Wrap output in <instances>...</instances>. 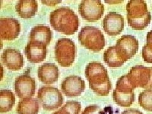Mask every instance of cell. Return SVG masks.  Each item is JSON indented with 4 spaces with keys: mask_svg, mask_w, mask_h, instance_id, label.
<instances>
[{
    "mask_svg": "<svg viewBox=\"0 0 152 114\" xmlns=\"http://www.w3.org/2000/svg\"><path fill=\"white\" fill-rule=\"evenodd\" d=\"M89 88L99 96H107L112 89V84L107 70L99 62L93 61L87 65L85 69Z\"/></svg>",
    "mask_w": 152,
    "mask_h": 114,
    "instance_id": "6da1fadb",
    "label": "cell"
},
{
    "mask_svg": "<svg viewBox=\"0 0 152 114\" xmlns=\"http://www.w3.org/2000/svg\"><path fill=\"white\" fill-rule=\"evenodd\" d=\"M50 24L54 29L66 35H72L78 30L77 15L69 7H60L50 13Z\"/></svg>",
    "mask_w": 152,
    "mask_h": 114,
    "instance_id": "7a4b0ae2",
    "label": "cell"
},
{
    "mask_svg": "<svg viewBox=\"0 0 152 114\" xmlns=\"http://www.w3.org/2000/svg\"><path fill=\"white\" fill-rule=\"evenodd\" d=\"M129 26L135 30H142L151 21V14L143 0H131L126 5Z\"/></svg>",
    "mask_w": 152,
    "mask_h": 114,
    "instance_id": "3957f363",
    "label": "cell"
},
{
    "mask_svg": "<svg viewBox=\"0 0 152 114\" xmlns=\"http://www.w3.org/2000/svg\"><path fill=\"white\" fill-rule=\"evenodd\" d=\"M78 39L86 48L98 52L104 48L106 42L102 32L93 26H85L81 28L78 35Z\"/></svg>",
    "mask_w": 152,
    "mask_h": 114,
    "instance_id": "277c9868",
    "label": "cell"
},
{
    "mask_svg": "<svg viewBox=\"0 0 152 114\" xmlns=\"http://www.w3.org/2000/svg\"><path fill=\"white\" fill-rule=\"evenodd\" d=\"M134 89L128 80L127 74L122 75L118 79L115 89L113 90L114 102L121 107H130L135 100Z\"/></svg>",
    "mask_w": 152,
    "mask_h": 114,
    "instance_id": "5b68a950",
    "label": "cell"
},
{
    "mask_svg": "<svg viewBox=\"0 0 152 114\" xmlns=\"http://www.w3.org/2000/svg\"><path fill=\"white\" fill-rule=\"evenodd\" d=\"M75 45L74 41L69 38H61L57 41L55 54L58 64L64 67L70 66L75 58Z\"/></svg>",
    "mask_w": 152,
    "mask_h": 114,
    "instance_id": "8992f818",
    "label": "cell"
},
{
    "mask_svg": "<svg viewBox=\"0 0 152 114\" xmlns=\"http://www.w3.org/2000/svg\"><path fill=\"white\" fill-rule=\"evenodd\" d=\"M129 83L134 89H152V67L142 65L133 66L127 74Z\"/></svg>",
    "mask_w": 152,
    "mask_h": 114,
    "instance_id": "52a82bcc",
    "label": "cell"
},
{
    "mask_svg": "<svg viewBox=\"0 0 152 114\" xmlns=\"http://www.w3.org/2000/svg\"><path fill=\"white\" fill-rule=\"evenodd\" d=\"M37 99L46 110H56L62 105L64 101L60 90L54 87L41 88L37 92Z\"/></svg>",
    "mask_w": 152,
    "mask_h": 114,
    "instance_id": "ba28073f",
    "label": "cell"
},
{
    "mask_svg": "<svg viewBox=\"0 0 152 114\" xmlns=\"http://www.w3.org/2000/svg\"><path fill=\"white\" fill-rule=\"evenodd\" d=\"M115 46L118 57L126 62L136 54L138 51L139 43L133 36L124 35L118 39Z\"/></svg>",
    "mask_w": 152,
    "mask_h": 114,
    "instance_id": "9c48e42d",
    "label": "cell"
},
{
    "mask_svg": "<svg viewBox=\"0 0 152 114\" xmlns=\"http://www.w3.org/2000/svg\"><path fill=\"white\" fill-rule=\"evenodd\" d=\"M81 17L89 22L99 20L104 13V5L99 0H83L79 6Z\"/></svg>",
    "mask_w": 152,
    "mask_h": 114,
    "instance_id": "30bf717a",
    "label": "cell"
},
{
    "mask_svg": "<svg viewBox=\"0 0 152 114\" xmlns=\"http://www.w3.org/2000/svg\"><path fill=\"white\" fill-rule=\"evenodd\" d=\"M36 81L34 78L27 74L17 77L14 83V89L17 96L21 99L32 98L36 91Z\"/></svg>",
    "mask_w": 152,
    "mask_h": 114,
    "instance_id": "8fae6325",
    "label": "cell"
},
{
    "mask_svg": "<svg viewBox=\"0 0 152 114\" xmlns=\"http://www.w3.org/2000/svg\"><path fill=\"white\" fill-rule=\"evenodd\" d=\"M103 29L109 36L120 34L124 27V18L121 14L115 12H109L104 17L103 22Z\"/></svg>",
    "mask_w": 152,
    "mask_h": 114,
    "instance_id": "7c38bea8",
    "label": "cell"
},
{
    "mask_svg": "<svg viewBox=\"0 0 152 114\" xmlns=\"http://www.w3.org/2000/svg\"><path fill=\"white\" fill-rule=\"evenodd\" d=\"M63 93L68 97L80 96L85 89L84 80L79 76L71 75L66 77L61 84Z\"/></svg>",
    "mask_w": 152,
    "mask_h": 114,
    "instance_id": "4fadbf2b",
    "label": "cell"
},
{
    "mask_svg": "<svg viewBox=\"0 0 152 114\" xmlns=\"http://www.w3.org/2000/svg\"><path fill=\"white\" fill-rule=\"evenodd\" d=\"M21 26L17 19L1 18L0 19V37L4 40L15 39L20 32Z\"/></svg>",
    "mask_w": 152,
    "mask_h": 114,
    "instance_id": "5bb4252c",
    "label": "cell"
},
{
    "mask_svg": "<svg viewBox=\"0 0 152 114\" xmlns=\"http://www.w3.org/2000/svg\"><path fill=\"white\" fill-rule=\"evenodd\" d=\"M24 53L30 62L40 63L46 58L47 45L40 42L29 41L25 48Z\"/></svg>",
    "mask_w": 152,
    "mask_h": 114,
    "instance_id": "9a60e30c",
    "label": "cell"
},
{
    "mask_svg": "<svg viewBox=\"0 0 152 114\" xmlns=\"http://www.w3.org/2000/svg\"><path fill=\"white\" fill-rule=\"evenodd\" d=\"M3 64L11 70H19L23 66V57L20 51L15 49L7 48L1 55Z\"/></svg>",
    "mask_w": 152,
    "mask_h": 114,
    "instance_id": "2e32d148",
    "label": "cell"
},
{
    "mask_svg": "<svg viewBox=\"0 0 152 114\" xmlns=\"http://www.w3.org/2000/svg\"><path fill=\"white\" fill-rule=\"evenodd\" d=\"M37 75L40 81L42 83L51 84L58 80L59 70L58 66L54 64H44L38 68Z\"/></svg>",
    "mask_w": 152,
    "mask_h": 114,
    "instance_id": "e0dca14e",
    "label": "cell"
},
{
    "mask_svg": "<svg viewBox=\"0 0 152 114\" xmlns=\"http://www.w3.org/2000/svg\"><path fill=\"white\" fill-rule=\"evenodd\" d=\"M38 4L35 0H20L15 6L18 16L24 19L31 18L34 17L37 12Z\"/></svg>",
    "mask_w": 152,
    "mask_h": 114,
    "instance_id": "ac0fdd59",
    "label": "cell"
},
{
    "mask_svg": "<svg viewBox=\"0 0 152 114\" xmlns=\"http://www.w3.org/2000/svg\"><path fill=\"white\" fill-rule=\"evenodd\" d=\"M52 39L50 28L45 26H37L33 27L29 34V40L32 42H40L48 45Z\"/></svg>",
    "mask_w": 152,
    "mask_h": 114,
    "instance_id": "d6986e66",
    "label": "cell"
},
{
    "mask_svg": "<svg viewBox=\"0 0 152 114\" xmlns=\"http://www.w3.org/2000/svg\"><path fill=\"white\" fill-rule=\"evenodd\" d=\"M39 110V102L34 98L23 99L18 102L17 107V114H37Z\"/></svg>",
    "mask_w": 152,
    "mask_h": 114,
    "instance_id": "ffe728a7",
    "label": "cell"
},
{
    "mask_svg": "<svg viewBox=\"0 0 152 114\" xmlns=\"http://www.w3.org/2000/svg\"><path fill=\"white\" fill-rule=\"evenodd\" d=\"M15 103V96L8 89H2L0 92V112L10 111Z\"/></svg>",
    "mask_w": 152,
    "mask_h": 114,
    "instance_id": "44dd1931",
    "label": "cell"
},
{
    "mask_svg": "<svg viewBox=\"0 0 152 114\" xmlns=\"http://www.w3.org/2000/svg\"><path fill=\"white\" fill-rule=\"evenodd\" d=\"M103 60L107 65L110 67H120L125 62L118 57L115 46H110L104 51L103 54Z\"/></svg>",
    "mask_w": 152,
    "mask_h": 114,
    "instance_id": "7402d4cb",
    "label": "cell"
},
{
    "mask_svg": "<svg viewBox=\"0 0 152 114\" xmlns=\"http://www.w3.org/2000/svg\"><path fill=\"white\" fill-rule=\"evenodd\" d=\"M81 104L78 102H67L60 109L53 114H79Z\"/></svg>",
    "mask_w": 152,
    "mask_h": 114,
    "instance_id": "603a6c76",
    "label": "cell"
},
{
    "mask_svg": "<svg viewBox=\"0 0 152 114\" xmlns=\"http://www.w3.org/2000/svg\"><path fill=\"white\" fill-rule=\"evenodd\" d=\"M140 105L147 111H152V90L146 89L141 92L138 96Z\"/></svg>",
    "mask_w": 152,
    "mask_h": 114,
    "instance_id": "cb8c5ba5",
    "label": "cell"
},
{
    "mask_svg": "<svg viewBox=\"0 0 152 114\" xmlns=\"http://www.w3.org/2000/svg\"><path fill=\"white\" fill-rule=\"evenodd\" d=\"M142 57L145 62L152 64V42H146L142 48Z\"/></svg>",
    "mask_w": 152,
    "mask_h": 114,
    "instance_id": "d4e9b609",
    "label": "cell"
},
{
    "mask_svg": "<svg viewBox=\"0 0 152 114\" xmlns=\"http://www.w3.org/2000/svg\"><path fill=\"white\" fill-rule=\"evenodd\" d=\"M82 114H105V113L97 104H91L84 108Z\"/></svg>",
    "mask_w": 152,
    "mask_h": 114,
    "instance_id": "484cf974",
    "label": "cell"
},
{
    "mask_svg": "<svg viewBox=\"0 0 152 114\" xmlns=\"http://www.w3.org/2000/svg\"><path fill=\"white\" fill-rule=\"evenodd\" d=\"M121 114H143V113L139 110H137V109L131 108V109H127V110H124Z\"/></svg>",
    "mask_w": 152,
    "mask_h": 114,
    "instance_id": "4316f807",
    "label": "cell"
},
{
    "mask_svg": "<svg viewBox=\"0 0 152 114\" xmlns=\"http://www.w3.org/2000/svg\"><path fill=\"white\" fill-rule=\"evenodd\" d=\"M146 42H152V30L150 31L146 36Z\"/></svg>",
    "mask_w": 152,
    "mask_h": 114,
    "instance_id": "83f0119b",
    "label": "cell"
}]
</instances>
